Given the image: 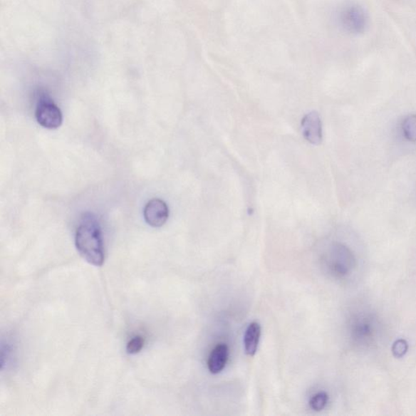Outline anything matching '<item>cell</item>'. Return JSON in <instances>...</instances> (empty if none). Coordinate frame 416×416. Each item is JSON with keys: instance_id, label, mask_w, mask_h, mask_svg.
Instances as JSON below:
<instances>
[{"instance_id": "30bf717a", "label": "cell", "mask_w": 416, "mask_h": 416, "mask_svg": "<svg viewBox=\"0 0 416 416\" xmlns=\"http://www.w3.org/2000/svg\"><path fill=\"white\" fill-rule=\"evenodd\" d=\"M144 346V339L140 336L132 338L128 344H127V352L131 355L140 353Z\"/></svg>"}, {"instance_id": "8992f818", "label": "cell", "mask_w": 416, "mask_h": 416, "mask_svg": "<svg viewBox=\"0 0 416 416\" xmlns=\"http://www.w3.org/2000/svg\"><path fill=\"white\" fill-rule=\"evenodd\" d=\"M229 350L227 344H219L212 350L208 358L207 367L212 374L222 373L227 366Z\"/></svg>"}, {"instance_id": "7a4b0ae2", "label": "cell", "mask_w": 416, "mask_h": 416, "mask_svg": "<svg viewBox=\"0 0 416 416\" xmlns=\"http://www.w3.org/2000/svg\"><path fill=\"white\" fill-rule=\"evenodd\" d=\"M36 117L38 123L46 129L56 130L62 125L63 117L61 109L46 97L39 101Z\"/></svg>"}, {"instance_id": "5b68a950", "label": "cell", "mask_w": 416, "mask_h": 416, "mask_svg": "<svg viewBox=\"0 0 416 416\" xmlns=\"http://www.w3.org/2000/svg\"><path fill=\"white\" fill-rule=\"evenodd\" d=\"M305 140L312 145H320L322 142V123L320 115L313 111L305 115L301 123Z\"/></svg>"}, {"instance_id": "52a82bcc", "label": "cell", "mask_w": 416, "mask_h": 416, "mask_svg": "<svg viewBox=\"0 0 416 416\" xmlns=\"http://www.w3.org/2000/svg\"><path fill=\"white\" fill-rule=\"evenodd\" d=\"M261 336V327L257 322H253L248 326L244 336V348L247 355H256Z\"/></svg>"}, {"instance_id": "ba28073f", "label": "cell", "mask_w": 416, "mask_h": 416, "mask_svg": "<svg viewBox=\"0 0 416 416\" xmlns=\"http://www.w3.org/2000/svg\"><path fill=\"white\" fill-rule=\"evenodd\" d=\"M402 131L408 141L416 142V115H408L403 120Z\"/></svg>"}, {"instance_id": "6da1fadb", "label": "cell", "mask_w": 416, "mask_h": 416, "mask_svg": "<svg viewBox=\"0 0 416 416\" xmlns=\"http://www.w3.org/2000/svg\"><path fill=\"white\" fill-rule=\"evenodd\" d=\"M77 250L86 262L100 267L105 260V250L99 222L92 216L85 217L80 223L75 235Z\"/></svg>"}, {"instance_id": "3957f363", "label": "cell", "mask_w": 416, "mask_h": 416, "mask_svg": "<svg viewBox=\"0 0 416 416\" xmlns=\"http://www.w3.org/2000/svg\"><path fill=\"white\" fill-rule=\"evenodd\" d=\"M340 21L345 31L360 33L365 31L368 19L365 11L360 6H346L340 13Z\"/></svg>"}, {"instance_id": "277c9868", "label": "cell", "mask_w": 416, "mask_h": 416, "mask_svg": "<svg viewBox=\"0 0 416 416\" xmlns=\"http://www.w3.org/2000/svg\"><path fill=\"white\" fill-rule=\"evenodd\" d=\"M144 218L150 227L160 228L167 222L170 217L169 207L160 199L150 200L144 208Z\"/></svg>"}, {"instance_id": "9c48e42d", "label": "cell", "mask_w": 416, "mask_h": 416, "mask_svg": "<svg viewBox=\"0 0 416 416\" xmlns=\"http://www.w3.org/2000/svg\"><path fill=\"white\" fill-rule=\"evenodd\" d=\"M328 402V395L326 392H318L316 395L312 397L310 400V407L314 411L320 412L326 407Z\"/></svg>"}]
</instances>
